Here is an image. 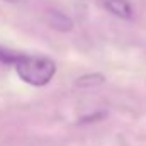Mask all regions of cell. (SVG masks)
Listing matches in <instances>:
<instances>
[{"mask_svg":"<svg viewBox=\"0 0 146 146\" xmlns=\"http://www.w3.org/2000/svg\"><path fill=\"white\" fill-rule=\"evenodd\" d=\"M14 66H15L17 75L21 76V80H24L26 83H29L33 87L48 85L53 80L54 73H56L54 61L46 58V56H26V54H21Z\"/></svg>","mask_w":146,"mask_h":146,"instance_id":"1","label":"cell"},{"mask_svg":"<svg viewBox=\"0 0 146 146\" xmlns=\"http://www.w3.org/2000/svg\"><path fill=\"white\" fill-rule=\"evenodd\" d=\"M46 21L53 29H56L60 33H68V31L73 29V21L66 14L58 12V10H49L46 14Z\"/></svg>","mask_w":146,"mask_h":146,"instance_id":"2","label":"cell"},{"mask_svg":"<svg viewBox=\"0 0 146 146\" xmlns=\"http://www.w3.org/2000/svg\"><path fill=\"white\" fill-rule=\"evenodd\" d=\"M104 7L119 19H124V21L133 19V7L127 0H106Z\"/></svg>","mask_w":146,"mask_h":146,"instance_id":"3","label":"cell"},{"mask_svg":"<svg viewBox=\"0 0 146 146\" xmlns=\"http://www.w3.org/2000/svg\"><path fill=\"white\" fill-rule=\"evenodd\" d=\"M106 82V76L102 73H87L83 76H80L76 80V87L82 88H92V87H99Z\"/></svg>","mask_w":146,"mask_h":146,"instance_id":"4","label":"cell"},{"mask_svg":"<svg viewBox=\"0 0 146 146\" xmlns=\"http://www.w3.org/2000/svg\"><path fill=\"white\" fill-rule=\"evenodd\" d=\"M19 53H12V51H7L3 48H0V63H5V65H15L17 60H19Z\"/></svg>","mask_w":146,"mask_h":146,"instance_id":"5","label":"cell"},{"mask_svg":"<svg viewBox=\"0 0 146 146\" xmlns=\"http://www.w3.org/2000/svg\"><path fill=\"white\" fill-rule=\"evenodd\" d=\"M5 2H10V3H19V2H22V0H5Z\"/></svg>","mask_w":146,"mask_h":146,"instance_id":"6","label":"cell"}]
</instances>
